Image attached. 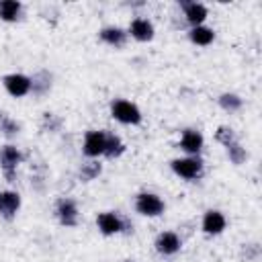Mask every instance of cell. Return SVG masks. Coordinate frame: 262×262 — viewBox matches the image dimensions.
Wrapping results in <instances>:
<instances>
[{
    "label": "cell",
    "instance_id": "cell-1",
    "mask_svg": "<svg viewBox=\"0 0 262 262\" xmlns=\"http://www.w3.org/2000/svg\"><path fill=\"white\" fill-rule=\"evenodd\" d=\"M111 115H113L117 121L125 123V125H137V123L141 121L139 108H137L133 102H129V100H115V102L111 104Z\"/></svg>",
    "mask_w": 262,
    "mask_h": 262
},
{
    "label": "cell",
    "instance_id": "cell-2",
    "mask_svg": "<svg viewBox=\"0 0 262 262\" xmlns=\"http://www.w3.org/2000/svg\"><path fill=\"white\" fill-rule=\"evenodd\" d=\"M172 170H174L178 176L186 178V180H194V178H199V176L203 174V162H201V158H196V156L180 158V160H174V162H172Z\"/></svg>",
    "mask_w": 262,
    "mask_h": 262
},
{
    "label": "cell",
    "instance_id": "cell-3",
    "mask_svg": "<svg viewBox=\"0 0 262 262\" xmlns=\"http://www.w3.org/2000/svg\"><path fill=\"white\" fill-rule=\"evenodd\" d=\"M135 209L145 217H158L164 211V201L154 192H141L135 199Z\"/></svg>",
    "mask_w": 262,
    "mask_h": 262
},
{
    "label": "cell",
    "instance_id": "cell-4",
    "mask_svg": "<svg viewBox=\"0 0 262 262\" xmlns=\"http://www.w3.org/2000/svg\"><path fill=\"white\" fill-rule=\"evenodd\" d=\"M2 82H4V88L8 90V94H12L16 98L31 92V78H27L23 74H8V76H4Z\"/></svg>",
    "mask_w": 262,
    "mask_h": 262
},
{
    "label": "cell",
    "instance_id": "cell-5",
    "mask_svg": "<svg viewBox=\"0 0 262 262\" xmlns=\"http://www.w3.org/2000/svg\"><path fill=\"white\" fill-rule=\"evenodd\" d=\"M20 158L23 156H20L18 147H14V145H4L0 149V164H2V170L10 182L14 180V170H16V164L20 162Z\"/></svg>",
    "mask_w": 262,
    "mask_h": 262
},
{
    "label": "cell",
    "instance_id": "cell-6",
    "mask_svg": "<svg viewBox=\"0 0 262 262\" xmlns=\"http://www.w3.org/2000/svg\"><path fill=\"white\" fill-rule=\"evenodd\" d=\"M104 143H106L104 131H88L84 137V154L88 158H98L100 154H104Z\"/></svg>",
    "mask_w": 262,
    "mask_h": 262
},
{
    "label": "cell",
    "instance_id": "cell-7",
    "mask_svg": "<svg viewBox=\"0 0 262 262\" xmlns=\"http://www.w3.org/2000/svg\"><path fill=\"white\" fill-rule=\"evenodd\" d=\"M96 223H98V229L104 233V235H113V233H119L125 229L123 225V219L117 215V213H98L96 217Z\"/></svg>",
    "mask_w": 262,
    "mask_h": 262
},
{
    "label": "cell",
    "instance_id": "cell-8",
    "mask_svg": "<svg viewBox=\"0 0 262 262\" xmlns=\"http://www.w3.org/2000/svg\"><path fill=\"white\" fill-rule=\"evenodd\" d=\"M20 207V196L12 190H0V215L10 219Z\"/></svg>",
    "mask_w": 262,
    "mask_h": 262
},
{
    "label": "cell",
    "instance_id": "cell-9",
    "mask_svg": "<svg viewBox=\"0 0 262 262\" xmlns=\"http://www.w3.org/2000/svg\"><path fill=\"white\" fill-rule=\"evenodd\" d=\"M57 217H59V221L63 223V225H68V227H72V225H76L78 223V207H76V203L74 201H70V199H63V201H59L57 203Z\"/></svg>",
    "mask_w": 262,
    "mask_h": 262
},
{
    "label": "cell",
    "instance_id": "cell-10",
    "mask_svg": "<svg viewBox=\"0 0 262 262\" xmlns=\"http://www.w3.org/2000/svg\"><path fill=\"white\" fill-rule=\"evenodd\" d=\"M156 250L160 254H166V256L168 254H176L180 250V237L174 231H164L156 239Z\"/></svg>",
    "mask_w": 262,
    "mask_h": 262
},
{
    "label": "cell",
    "instance_id": "cell-11",
    "mask_svg": "<svg viewBox=\"0 0 262 262\" xmlns=\"http://www.w3.org/2000/svg\"><path fill=\"white\" fill-rule=\"evenodd\" d=\"M223 229H225V217L219 211H207L205 217H203V231L211 233V235H217Z\"/></svg>",
    "mask_w": 262,
    "mask_h": 262
},
{
    "label": "cell",
    "instance_id": "cell-12",
    "mask_svg": "<svg viewBox=\"0 0 262 262\" xmlns=\"http://www.w3.org/2000/svg\"><path fill=\"white\" fill-rule=\"evenodd\" d=\"M180 147H182L186 154L196 156V154L201 151V147H203V135H201L199 131H194V129H186V131L182 133Z\"/></svg>",
    "mask_w": 262,
    "mask_h": 262
},
{
    "label": "cell",
    "instance_id": "cell-13",
    "mask_svg": "<svg viewBox=\"0 0 262 262\" xmlns=\"http://www.w3.org/2000/svg\"><path fill=\"white\" fill-rule=\"evenodd\" d=\"M129 33L137 41H149L154 37V27H151V23L147 18H135L131 23V27H129Z\"/></svg>",
    "mask_w": 262,
    "mask_h": 262
},
{
    "label": "cell",
    "instance_id": "cell-14",
    "mask_svg": "<svg viewBox=\"0 0 262 262\" xmlns=\"http://www.w3.org/2000/svg\"><path fill=\"white\" fill-rule=\"evenodd\" d=\"M182 6H184V16H186V20L192 27L203 25V20L207 18V8L203 4H199V2H184Z\"/></svg>",
    "mask_w": 262,
    "mask_h": 262
},
{
    "label": "cell",
    "instance_id": "cell-15",
    "mask_svg": "<svg viewBox=\"0 0 262 262\" xmlns=\"http://www.w3.org/2000/svg\"><path fill=\"white\" fill-rule=\"evenodd\" d=\"M100 39H102L104 43L113 45V47H121V45H125L127 33H125L123 29H119V27H106V29L100 31Z\"/></svg>",
    "mask_w": 262,
    "mask_h": 262
},
{
    "label": "cell",
    "instance_id": "cell-16",
    "mask_svg": "<svg viewBox=\"0 0 262 262\" xmlns=\"http://www.w3.org/2000/svg\"><path fill=\"white\" fill-rule=\"evenodd\" d=\"M188 37H190V41L196 43V45H209V43L215 39V33H213V29L199 25V27H192V29H190Z\"/></svg>",
    "mask_w": 262,
    "mask_h": 262
},
{
    "label": "cell",
    "instance_id": "cell-17",
    "mask_svg": "<svg viewBox=\"0 0 262 262\" xmlns=\"http://www.w3.org/2000/svg\"><path fill=\"white\" fill-rule=\"evenodd\" d=\"M20 14V2L16 0H2L0 2V18L6 20V23H12L16 20Z\"/></svg>",
    "mask_w": 262,
    "mask_h": 262
},
{
    "label": "cell",
    "instance_id": "cell-18",
    "mask_svg": "<svg viewBox=\"0 0 262 262\" xmlns=\"http://www.w3.org/2000/svg\"><path fill=\"white\" fill-rule=\"evenodd\" d=\"M123 151H125V145H123V141H121L117 135H111V133H106L104 156H106V158H119Z\"/></svg>",
    "mask_w": 262,
    "mask_h": 262
},
{
    "label": "cell",
    "instance_id": "cell-19",
    "mask_svg": "<svg viewBox=\"0 0 262 262\" xmlns=\"http://www.w3.org/2000/svg\"><path fill=\"white\" fill-rule=\"evenodd\" d=\"M49 86H51V76H49L47 72H39V74L33 76V80H31V90L37 92V94L47 92Z\"/></svg>",
    "mask_w": 262,
    "mask_h": 262
},
{
    "label": "cell",
    "instance_id": "cell-20",
    "mask_svg": "<svg viewBox=\"0 0 262 262\" xmlns=\"http://www.w3.org/2000/svg\"><path fill=\"white\" fill-rule=\"evenodd\" d=\"M219 104H221V108L233 113V111H237L242 106V98L235 96V94H221L219 96Z\"/></svg>",
    "mask_w": 262,
    "mask_h": 262
},
{
    "label": "cell",
    "instance_id": "cell-21",
    "mask_svg": "<svg viewBox=\"0 0 262 262\" xmlns=\"http://www.w3.org/2000/svg\"><path fill=\"white\" fill-rule=\"evenodd\" d=\"M227 154H229V160H231L233 164H242V162L246 160V149H244L237 141H233V143L227 145Z\"/></svg>",
    "mask_w": 262,
    "mask_h": 262
},
{
    "label": "cell",
    "instance_id": "cell-22",
    "mask_svg": "<svg viewBox=\"0 0 262 262\" xmlns=\"http://www.w3.org/2000/svg\"><path fill=\"white\" fill-rule=\"evenodd\" d=\"M98 174H100V164H98V162H86V164L82 166V170H80L82 180H92V178L98 176Z\"/></svg>",
    "mask_w": 262,
    "mask_h": 262
},
{
    "label": "cell",
    "instance_id": "cell-23",
    "mask_svg": "<svg viewBox=\"0 0 262 262\" xmlns=\"http://www.w3.org/2000/svg\"><path fill=\"white\" fill-rule=\"evenodd\" d=\"M215 139L227 147L229 143H233V141H235L233 129H229V127H219V129H217V133H215Z\"/></svg>",
    "mask_w": 262,
    "mask_h": 262
},
{
    "label": "cell",
    "instance_id": "cell-24",
    "mask_svg": "<svg viewBox=\"0 0 262 262\" xmlns=\"http://www.w3.org/2000/svg\"><path fill=\"white\" fill-rule=\"evenodd\" d=\"M0 131H4L6 135H14V133H18V125L14 121H10L4 113H0Z\"/></svg>",
    "mask_w": 262,
    "mask_h": 262
}]
</instances>
